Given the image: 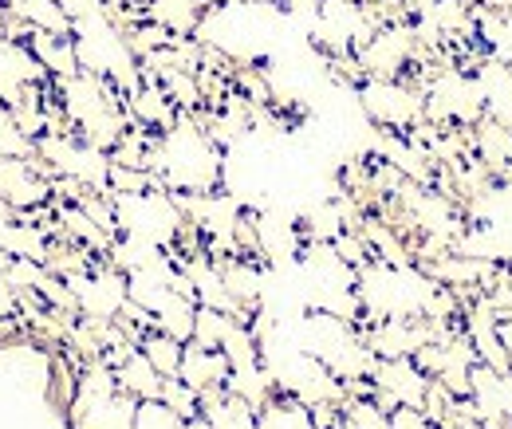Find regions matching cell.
<instances>
[{"label":"cell","instance_id":"cell-6","mask_svg":"<svg viewBox=\"0 0 512 429\" xmlns=\"http://www.w3.org/2000/svg\"><path fill=\"white\" fill-rule=\"evenodd\" d=\"M138 351L150 359V367L158 370L162 378H178V367H182V351H186V343L182 339H174V335H166V331H146L142 335V343H138Z\"/></svg>","mask_w":512,"mask_h":429},{"label":"cell","instance_id":"cell-4","mask_svg":"<svg viewBox=\"0 0 512 429\" xmlns=\"http://www.w3.org/2000/svg\"><path fill=\"white\" fill-rule=\"evenodd\" d=\"M178 378L193 386L197 394H213V390H225L229 382V359L221 347H201V343H186L182 351V367H178Z\"/></svg>","mask_w":512,"mask_h":429},{"label":"cell","instance_id":"cell-5","mask_svg":"<svg viewBox=\"0 0 512 429\" xmlns=\"http://www.w3.org/2000/svg\"><path fill=\"white\" fill-rule=\"evenodd\" d=\"M111 370H115V382H119V390L123 394H130L134 402H146V398H158L162 394V374L150 367V359L134 347V351H127L119 363H111Z\"/></svg>","mask_w":512,"mask_h":429},{"label":"cell","instance_id":"cell-7","mask_svg":"<svg viewBox=\"0 0 512 429\" xmlns=\"http://www.w3.org/2000/svg\"><path fill=\"white\" fill-rule=\"evenodd\" d=\"M134 429H186V418L174 414L162 398H146L134 410Z\"/></svg>","mask_w":512,"mask_h":429},{"label":"cell","instance_id":"cell-1","mask_svg":"<svg viewBox=\"0 0 512 429\" xmlns=\"http://www.w3.org/2000/svg\"><path fill=\"white\" fill-rule=\"evenodd\" d=\"M150 174L178 197H201L225 182V150L197 115H182L170 130L158 134Z\"/></svg>","mask_w":512,"mask_h":429},{"label":"cell","instance_id":"cell-3","mask_svg":"<svg viewBox=\"0 0 512 429\" xmlns=\"http://www.w3.org/2000/svg\"><path fill=\"white\" fill-rule=\"evenodd\" d=\"M0 201L20 217L52 205V170L40 158H0Z\"/></svg>","mask_w":512,"mask_h":429},{"label":"cell","instance_id":"cell-2","mask_svg":"<svg viewBox=\"0 0 512 429\" xmlns=\"http://www.w3.org/2000/svg\"><path fill=\"white\" fill-rule=\"evenodd\" d=\"M359 103L383 134H410L418 123H426V95L410 87V79H363Z\"/></svg>","mask_w":512,"mask_h":429}]
</instances>
